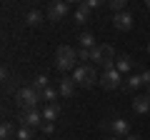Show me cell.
<instances>
[{"label": "cell", "instance_id": "obj_15", "mask_svg": "<svg viewBox=\"0 0 150 140\" xmlns=\"http://www.w3.org/2000/svg\"><path fill=\"white\" fill-rule=\"evenodd\" d=\"M133 58H130V55H118V60H115V70H118V73H130V70H133Z\"/></svg>", "mask_w": 150, "mask_h": 140}, {"label": "cell", "instance_id": "obj_5", "mask_svg": "<svg viewBox=\"0 0 150 140\" xmlns=\"http://www.w3.org/2000/svg\"><path fill=\"white\" fill-rule=\"evenodd\" d=\"M73 10V5L70 3H63V0H53V3H48V8H45V20L50 23H60L68 18V13Z\"/></svg>", "mask_w": 150, "mask_h": 140}, {"label": "cell", "instance_id": "obj_4", "mask_svg": "<svg viewBox=\"0 0 150 140\" xmlns=\"http://www.w3.org/2000/svg\"><path fill=\"white\" fill-rule=\"evenodd\" d=\"M73 80L75 85H83V88H93L95 83H100V75L95 73V65H78L73 70Z\"/></svg>", "mask_w": 150, "mask_h": 140}, {"label": "cell", "instance_id": "obj_28", "mask_svg": "<svg viewBox=\"0 0 150 140\" xmlns=\"http://www.w3.org/2000/svg\"><path fill=\"white\" fill-rule=\"evenodd\" d=\"M145 8H148V10H150V0H148V3H145Z\"/></svg>", "mask_w": 150, "mask_h": 140}, {"label": "cell", "instance_id": "obj_27", "mask_svg": "<svg viewBox=\"0 0 150 140\" xmlns=\"http://www.w3.org/2000/svg\"><path fill=\"white\" fill-rule=\"evenodd\" d=\"M125 140H143V138H140V135H128Z\"/></svg>", "mask_w": 150, "mask_h": 140}, {"label": "cell", "instance_id": "obj_29", "mask_svg": "<svg viewBox=\"0 0 150 140\" xmlns=\"http://www.w3.org/2000/svg\"><path fill=\"white\" fill-rule=\"evenodd\" d=\"M110 140H120V138H115V135H112V138H110Z\"/></svg>", "mask_w": 150, "mask_h": 140}, {"label": "cell", "instance_id": "obj_8", "mask_svg": "<svg viewBox=\"0 0 150 140\" xmlns=\"http://www.w3.org/2000/svg\"><path fill=\"white\" fill-rule=\"evenodd\" d=\"M103 128L110 130L115 138H128L130 135V123L125 118H112V120H108V123H103Z\"/></svg>", "mask_w": 150, "mask_h": 140}, {"label": "cell", "instance_id": "obj_30", "mask_svg": "<svg viewBox=\"0 0 150 140\" xmlns=\"http://www.w3.org/2000/svg\"><path fill=\"white\" fill-rule=\"evenodd\" d=\"M148 53H150V45H148Z\"/></svg>", "mask_w": 150, "mask_h": 140}, {"label": "cell", "instance_id": "obj_12", "mask_svg": "<svg viewBox=\"0 0 150 140\" xmlns=\"http://www.w3.org/2000/svg\"><path fill=\"white\" fill-rule=\"evenodd\" d=\"M133 110H135L138 115L150 113V95H135V98H133Z\"/></svg>", "mask_w": 150, "mask_h": 140}, {"label": "cell", "instance_id": "obj_1", "mask_svg": "<svg viewBox=\"0 0 150 140\" xmlns=\"http://www.w3.org/2000/svg\"><path fill=\"white\" fill-rule=\"evenodd\" d=\"M90 60H93L95 65H100V68H105V70H112V68H115L118 55H115V48H112V45L100 43L98 48L90 50Z\"/></svg>", "mask_w": 150, "mask_h": 140}, {"label": "cell", "instance_id": "obj_6", "mask_svg": "<svg viewBox=\"0 0 150 140\" xmlns=\"http://www.w3.org/2000/svg\"><path fill=\"white\" fill-rule=\"evenodd\" d=\"M125 85L123 83V73H118V70L112 68V70H103V75H100V88L103 90H115V88Z\"/></svg>", "mask_w": 150, "mask_h": 140}, {"label": "cell", "instance_id": "obj_7", "mask_svg": "<svg viewBox=\"0 0 150 140\" xmlns=\"http://www.w3.org/2000/svg\"><path fill=\"white\" fill-rule=\"evenodd\" d=\"M18 120H20L23 128H38V130H40V125L45 123V118H43L40 110H20Z\"/></svg>", "mask_w": 150, "mask_h": 140}, {"label": "cell", "instance_id": "obj_14", "mask_svg": "<svg viewBox=\"0 0 150 140\" xmlns=\"http://www.w3.org/2000/svg\"><path fill=\"white\" fill-rule=\"evenodd\" d=\"M58 115H60V105H58V103H45V108H43V118H45V120H50V123H55V120H58Z\"/></svg>", "mask_w": 150, "mask_h": 140}, {"label": "cell", "instance_id": "obj_31", "mask_svg": "<svg viewBox=\"0 0 150 140\" xmlns=\"http://www.w3.org/2000/svg\"><path fill=\"white\" fill-rule=\"evenodd\" d=\"M148 95H150V88H148Z\"/></svg>", "mask_w": 150, "mask_h": 140}, {"label": "cell", "instance_id": "obj_2", "mask_svg": "<svg viewBox=\"0 0 150 140\" xmlns=\"http://www.w3.org/2000/svg\"><path fill=\"white\" fill-rule=\"evenodd\" d=\"M40 100H43V93H38L33 85L18 88V93H15V105L20 110H38V103Z\"/></svg>", "mask_w": 150, "mask_h": 140}, {"label": "cell", "instance_id": "obj_20", "mask_svg": "<svg viewBox=\"0 0 150 140\" xmlns=\"http://www.w3.org/2000/svg\"><path fill=\"white\" fill-rule=\"evenodd\" d=\"M33 88H35L38 93H43L45 88H50V80H48V75H38V78H35V83H33Z\"/></svg>", "mask_w": 150, "mask_h": 140}, {"label": "cell", "instance_id": "obj_18", "mask_svg": "<svg viewBox=\"0 0 150 140\" xmlns=\"http://www.w3.org/2000/svg\"><path fill=\"white\" fill-rule=\"evenodd\" d=\"M140 85H143V78H140V75H128L123 88H125V90H138Z\"/></svg>", "mask_w": 150, "mask_h": 140}, {"label": "cell", "instance_id": "obj_23", "mask_svg": "<svg viewBox=\"0 0 150 140\" xmlns=\"http://www.w3.org/2000/svg\"><path fill=\"white\" fill-rule=\"evenodd\" d=\"M55 130V123H50V120H45L43 125H40V133H45V135H50Z\"/></svg>", "mask_w": 150, "mask_h": 140}, {"label": "cell", "instance_id": "obj_3", "mask_svg": "<svg viewBox=\"0 0 150 140\" xmlns=\"http://www.w3.org/2000/svg\"><path fill=\"white\" fill-rule=\"evenodd\" d=\"M75 60H78V50L70 48V45H60L55 50V68L60 73H68V70H75Z\"/></svg>", "mask_w": 150, "mask_h": 140}, {"label": "cell", "instance_id": "obj_24", "mask_svg": "<svg viewBox=\"0 0 150 140\" xmlns=\"http://www.w3.org/2000/svg\"><path fill=\"white\" fill-rule=\"evenodd\" d=\"M78 50V60H90V50H83V48H75Z\"/></svg>", "mask_w": 150, "mask_h": 140}, {"label": "cell", "instance_id": "obj_25", "mask_svg": "<svg viewBox=\"0 0 150 140\" xmlns=\"http://www.w3.org/2000/svg\"><path fill=\"white\" fill-rule=\"evenodd\" d=\"M140 78H143V85L150 88V70H143V73H140Z\"/></svg>", "mask_w": 150, "mask_h": 140}, {"label": "cell", "instance_id": "obj_21", "mask_svg": "<svg viewBox=\"0 0 150 140\" xmlns=\"http://www.w3.org/2000/svg\"><path fill=\"white\" fill-rule=\"evenodd\" d=\"M0 138H3V140H15V138H13V123L5 120V123L0 125Z\"/></svg>", "mask_w": 150, "mask_h": 140}, {"label": "cell", "instance_id": "obj_19", "mask_svg": "<svg viewBox=\"0 0 150 140\" xmlns=\"http://www.w3.org/2000/svg\"><path fill=\"white\" fill-rule=\"evenodd\" d=\"M58 95H60L58 88H53V85L43 90V100H45V103H58Z\"/></svg>", "mask_w": 150, "mask_h": 140}, {"label": "cell", "instance_id": "obj_11", "mask_svg": "<svg viewBox=\"0 0 150 140\" xmlns=\"http://www.w3.org/2000/svg\"><path fill=\"white\" fill-rule=\"evenodd\" d=\"M58 93H60V98L70 100L73 93H75V80H73V78H60V80H58Z\"/></svg>", "mask_w": 150, "mask_h": 140}, {"label": "cell", "instance_id": "obj_9", "mask_svg": "<svg viewBox=\"0 0 150 140\" xmlns=\"http://www.w3.org/2000/svg\"><path fill=\"white\" fill-rule=\"evenodd\" d=\"M133 25H135V15L133 13H118V15H112V28L115 30H120V33H128V30H133Z\"/></svg>", "mask_w": 150, "mask_h": 140}, {"label": "cell", "instance_id": "obj_22", "mask_svg": "<svg viewBox=\"0 0 150 140\" xmlns=\"http://www.w3.org/2000/svg\"><path fill=\"white\" fill-rule=\"evenodd\" d=\"M35 138V133H33V128H20L15 133V140H33Z\"/></svg>", "mask_w": 150, "mask_h": 140}, {"label": "cell", "instance_id": "obj_10", "mask_svg": "<svg viewBox=\"0 0 150 140\" xmlns=\"http://www.w3.org/2000/svg\"><path fill=\"white\" fill-rule=\"evenodd\" d=\"M73 18H75V23H78V25H85V23H90L93 10L85 5V3H78V5L73 8Z\"/></svg>", "mask_w": 150, "mask_h": 140}, {"label": "cell", "instance_id": "obj_16", "mask_svg": "<svg viewBox=\"0 0 150 140\" xmlns=\"http://www.w3.org/2000/svg\"><path fill=\"white\" fill-rule=\"evenodd\" d=\"M43 20H45V15H43L40 10H35V8L28 10V15H25V23H28V25H40Z\"/></svg>", "mask_w": 150, "mask_h": 140}, {"label": "cell", "instance_id": "obj_13", "mask_svg": "<svg viewBox=\"0 0 150 140\" xmlns=\"http://www.w3.org/2000/svg\"><path fill=\"white\" fill-rule=\"evenodd\" d=\"M78 48H83V50H93V48H98L95 35H93V33H80V35H78Z\"/></svg>", "mask_w": 150, "mask_h": 140}, {"label": "cell", "instance_id": "obj_26", "mask_svg": "<svg viewBox=\"0 0 150 140\" xmlns=\"http://www.w3.org/2000/svg\"><path fill=\"white\" fill-rule=\"evenodd\" d=\"M85 5H88V8H90V10H98V8H100V5H103V3H100V0H88Z\"/></svg>", "mask_w": 150, "mask_h": 140}, {"label": "cell", "instance_id": "obj_17", "mask_svg": "<svg viewBox=\"0 0 150 140\" xmlns=\"http://www.w3.org/2000/svg\"><path fill=\"white\" fill-rule=\"evenodd\" d=\"M105 5L112 10V15H118V13H125V8H128V0H108Z\"/></svg>", "mask_w": 150, "mask_h": 140}]
</instances>
